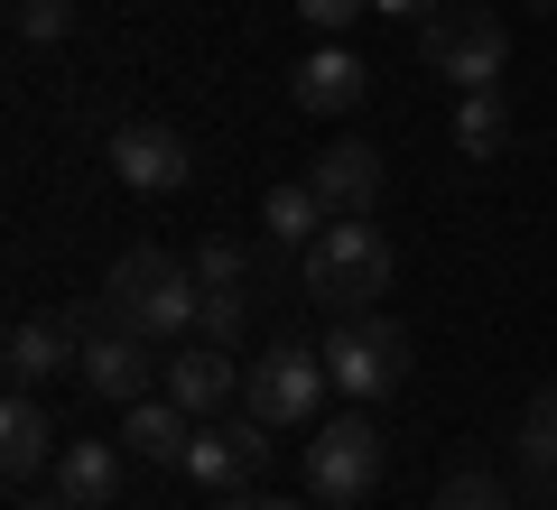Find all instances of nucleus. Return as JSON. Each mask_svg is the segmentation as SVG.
Returning <instances> with one entry per match:
<instances>
[{"mask_svg": "<svg viewBox=\"0 0 557 510\" xmlns=\"http://www.w3.org/2000/svg\"><path fill=\"white\" fill-rule=\"evenodd\" d=\"M102 307H112L131 334H149V344H186V334H196V315H205V278H196V260L149 251V241H139V251L112 260Z\"/></svg>", "mask_w": 557, "mask_h": 510, "instance_id": "nucleus-1", "label": "nucleus"}, {"mask_svg": "<svg viewBox=\"0 0 557 510\" xmlns=\"http://www.w3.org/2000/svg\"><path fill=\"white\" fill-rule=\"evenodd\" d=\"M298 278H307V297H317L325 315H372V297L391 288V241H381L372 214H344V223H325V233L307 241Z\"/></svg>", "mask_w": 557, "mask_h": 510, "instance_id": "nucleus-2", "label": "nucleus"}, {"mask_svg": "<svg viewBox=\"0 0 557 510\" xmlns=\"http://www.w3.org/2000/svg\"><path fill=\"white\" fill-rule=\"evenodd\" d=\"M325 372H335V390L354 399V409H372V399H391L399 381H409V334H399L391 315H335Z\"/></svg>", "mask_w": 557, "mask_h": 510, "instance_id": "nucleus-3", "label": "nucleus"}, {"mask_svg": "<svg viewBox=\"0 0 557 510\" xmlns=\"http://www.w3.org/2000/svg\"><path fill=\"white\" fill-rule=\"evenodd\" d=\"M325 390H335V372H325V353H307V344H270V353L242 372V409H251L260 427H307V418L325 409Z\"/></svg>", "mask_w": 557, "mask_h": 510, "instance_id": "nucleus-4", "label": "nucleus"}, {"mask_svg": "<svg viewBox=\"0 0 557 510\" xmlns=\"http://www.w3.org/2000/svg\"><path fill=\"white\" fill-rule=\"evenodd\" d=\"M372 483H381V436H372V418H362V409L325 418V427L307 436V492H317L325 510H354V501H372Z\"/></svg>", "mask_w": 557, "mask_h": 510, "instance_id": "nucleus-5", "label": "nucleus"}, {"mask_svg": "<svg viewBox=\"0 0 557 510\" xmlns=\"http://www.w3.org/2000/svg\"><path fill=\"white\" fill-rule=\"evenodd\" d=\"M418 47H428V75L465 84V94L502 84V57H511L493 10H437V20H418Z\"/></svg>", "mask_w": 557, "mask_h": 510, "instance_id": "nucleus-6", "label": "nucleus"}, {"mask_svg": "<svg viewBox=\"0 0 557 510\" xmlns=\"http://www.w3.org/2000/svg\"><path fill=\"white\" fill-rule=\"evenodd\" d=\"M84 390L112 399V409H131V399H149V381H159V362H149V334H131L112 307H84Z\"/></svg>", "mask_w": 557, "mask_h": 510, "instance_id": "nucleus-7", "label": "nucleus"}, {"mask_svg": "<svg viewBox=\"0 0 557 510\" xmlns=\"http://www.w3.org/2000/svg\"><path fill=\"white\" fill-rule=\"evenodd\" d=\"M260 464H270V427L242 409V418H223V427H214V418H196V446H186L177 473H196L205 492H251Z\"/></svg>", "mask_w": 557, "mask_h": 510, "instance_id": "nucleus-8", "label": "nucleus"}, {"mask_svg": "<svg viewBox=\"0 0 557 510\" xmlns=\"http://www.w3.org/2000/svg\"><path fill=\"white\" fill-rule=\"evenodd\" d=\"M112 177L131 186V196H177V186L196 177V149H186V130H168V121H131V130H112Z\"/></svg>", "mask_w": 557, "mask_h": 510, "instance_id": "nucleus-9", "label": "nucleus"}, {"mask_svg": "<svg viewBox=\"0 0 557 510\" xmlns=\"http://www.w3.org/2000/svg\"><path fill=\"white\" fill-rule=\"evenodd\" d=\"M159 390H168V399H177V409H186V418H214V409H223V399H233V390H242V372H233V344H205V334H186L177 353H168V362H159Z\"/></svg>", "mask_w": 557, "mask_h": 510, "instance_id": "nucleus-10", "label": "nucleus"}, {"mask_svg": "<svg viewBox=\"0 0 557 510\" xmlns=\"http://www.w3.org/2000/svg\"><path fill=\"white\" fill-rule=\"evenodd\" d=\"M0 362H10V390H38V381H57V372H84V325H65V315H20Z\"/></svg>", "mask_w": 557, "mask_h": 510, "instance_id": "nucleus-11", "label": "nucleus"}, {"mask_svg": "<svg viewBox=\"0 0 557 510\" xmlns=\"http://www.w3.org/2000/svg\"><path fill=\"white\" fill-rule=\"evenodd\" d=\"M307 186H317L325 214H372L381 204V149H362V139H335V149H317V167H307Z\"/></svg>", "mask_w": 557, "mask_h": 510, "instance_id": "nucleus-12", "label": "nucleus"}, {"mask_svg": "<svg viewBox=\"0 0 557 510\" xmlns=\"http://www.w3.org/2000/svg\"><path fill=\"white\" fill-rule=\"evenodd\" d=\"M288 94H298V112H317V121H344L362 94H372V65L354 57V47H317V57L288 75Z\"/></svg>", "mask_w": 557, "mask_h": 510, "instance_id": "nucleus-13", "label": "nucleus"}, {"mask_svg": "<svg viewBox=\"0 0 557 510\" xmlns=\"http://www.w3.org/2000/svg\"><path fill=\"white\" fill-rule=\"evenodd\" d=\"M57 501L65 510H121V446H102V436H65V446H57Z\"/></svg>", "mask_w": 557, "mask_h": 510, "instance_id": "nucleus-14", "label": "nucleus"}, {"mask_svg": "<svg viewBox=\"0 0 557 510\" xmlns=\"http://www.w3.org/2000/svg\"><path fill=\"white\" fill-rule=\"evenodd\" d=\"M47 464H57V418L38 409V390H10V409H0V473L28 483Z\"/></svg>", "mask_w": 557, "mask_h": 510, "instance_id": "nucleus-15", "label": "nucleus"}, {"mask_svg": "<svg viewBox=\"0 0 557 510\" xmlns=\"http://www.w3.org/2000/svg\"><path fill=\"white\" fill-rule=\"evenodd\" d=\"M121 446L139 455V464H186V446H196V418L177 409V399H131V436H121Z\"/></svg>", "mask_w": 557, "mask_h": 510, "instance_id": "nucleus-16", "label": "nucleus"}, {"mask_svg": "<svg viewBox=\"0 0 557 510\" xmlns=\"http://www.w3.org/2000/svg\"><path fill=\"white\" fill-rule=\"evenodd\" d=\"M260 223H270V241H298V251H307L335 214L317 204V186H307V177H288V186H270V196H260Z\"/></svg>", "mask_w": 557, "mask_h": 510, "instance_id": "nucleus-17", "label": "nucleus"}, {"mask_svg": "<svg viewBox=\"0 0 557 510\" xmlns=\"http://www.w3.org/2000/svg\"><path fill=\"white\" fill-rule=\"evenodd\" d=\"M511 464H520V483H557V390L530 399V418L511 436Z\"/></svg>", "mask_w": 557, "mask_h": 510, "instance_id": "nucleus-18", "label": "nucleus"}, {"mask_svg": "<svg viewBox=\"0 0 557 510\" xmlns=\"http://www.w3.org/2000/svg\"><path fill=\"white\" fill-rule=\"evenodd\" d=\"M502 139H511V102H502V84L465 94V112H456V149H465V158H502Z\"/></svg>", "mask_w": 557, "mask_h": 510, "instance_id": "nucleus-19", "label": "nucleus"}, {"mask_svg": "<svg viewBox=\"0 0 557 510\" xmlns=\"http://www.w3.org/2000/svg\"><path fill=\"white\" fill-rule=\"evenodd\" d=\"M428 510H511V492H502V473L465 464V473H446V483H437V501H428Z\"/></svg>", "mask_w": 557, "mask_h": 510, "instance_id": "nucleus-20", "label": "nucleus"}, {"mask_svg": "<svg viewBox=\"0 0 557 510\" xmlns=\"http://www.w3.org/2000/svg\"><path fill=\"white\" fill-rule=\"evenodd\" d=\"M75 28V0H10V38L20 47H57Z\"/></svg>", "mask_w": 557, "mask_h": 510, "instance_id": "nucleus-21", "label": "nucleus"}, {"mask_svg": "<svg viewBox=\"0 0 557 510\" xmlns=\"http://www.w3.org/2000/svg\"><path fill=\"white\" fill-rule=\"evenodd\" d=\"M242 315H251V288H205L196 334H205V344H233V334H242Z\"/></svg>", "mask_w": 557, "mask_h": 510, "instance_id": "nucleus-22", "label": "nucleus"}, {"mask_svg": "<svg viewBox=\"0 0 557 510\" xmlns=\"http://www.w3.org/2000/svg\"><path fill=\"white\" fill-rule=\"evenodd\" d=\"M196 278H205V288H251V260H242V241H205V251H196Z\"/></svg>", "mask_w": 557, "mask_h": 510, "instance_id": "nucleus-23", "label": "nucleus"}, {"mask_svg": "<svg viewBox=\"0 0 557 510\" xmlns=\"http://www.w3.org/2000/svg\"><path fill=\"white\" fill-rule=\"evenodd\" d=\"M354 10H372V0H298V20L325 28V38H344V28H354Z\"/></svg>", "mask_w": 557, "mask_h": 510, "instance_id": "nucleus-24", "label": "nucleus"}, {"mask_svg": "<svg viewBox=\"0 0 557 510\" xmlns=\"http://www.w3.org/2000/svg\"><path fill=\"white\" fill-rule=\"evenodd\" d=\"M381 20H437V0H372Z\"/></svg>", "mask_w": 557, "mask_h": 510, "instance_id": "nucleus-25", "label": "nucleus"}, {"mask_svg": "<svg viewBox=\"0 0 557 510\" xmlns=\"http://www.w3.org/2000/svg\"><path fill=\"white\" fill-rule=\"evenodd\" d=\"M223 510H298V501H260V492H233Z\"/></svg>", "mask_w": 557, "mask_h": 510, "instance_id": "nucleus-26", "label": "nucleus"}, {"mask_svg": "<svg viewBox=\"0 0 557 510\" xmlns=\"http://www.w3.org/2000/svg\"><path fill=\"white\" fill-rule=\"evenodd\" d=\"M530 10H539V20H557V0H530Z\"/></svg>", "mask_w": 557, "mask_h": 510, "instance_id": "nucleus-27", "label": "nucleus"}, {"mask_svg": "<svg viewBox=\"0 0 557 510\" xmlns=\"http://www.w3.org/2000/svg\"><path fill=\"white\" fill-rule=\"evenodd\" d=\"M28 510H65V501H28Z\"/></svg>", "mask_w": 557, "mask_h": 510, "instance_id": "nucleus-28", "label": "nucleus"}]
</instances>
